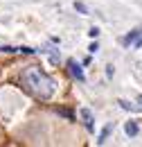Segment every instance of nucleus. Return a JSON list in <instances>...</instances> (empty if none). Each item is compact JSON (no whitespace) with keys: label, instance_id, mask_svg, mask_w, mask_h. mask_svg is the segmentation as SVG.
Segmentation results:
<instances>
[{"label":"nucleus","instance_id":"3","mask_svg":"<svg viewBox=\"0 0 142 147\" xmlns=\"http://www.w3.org/2000/svg\"><path fill=\"white\" fill-rule=\"evenodd\" d=\"M79 115H81V120H84V125L88 131H95V120H92V113L88 109H79Z\"/></svg>","mask_w":142,"mask_h":147},{"label":"nucleus","instance_id":"6","mask_svg":"<svg viewBox=\"0 0 142 147\" xmlns=\"http://www.w3.org/2000/svg\"><path fill=\"white\" fill-rule=\"evenodd\" d=\"M117 104H120L124 111H142L140 107H135V104H131V102H126V100H117Z\"/></svg>","mask_w":142,"mask_h":147},{"label":"nucleus","instance_id":"4","mask_svg":"<svg viewBox=\"0 0 142 147\" xmlns=\"http://www.w3.org/2000/svg\"><path fill=\"white\" fill-rule=\"evenodd\" d=\"M140 34H142V30L140 27H135V30H131L126 36H122V45H133L138 38H140Z\"/></svg>","mask_w":142,"mask_h":147},{"label":"nucleus","instance_id":"5","mask_svg":"<svg viewBox=\"0 0 142 147\" xmlns=\"http://www.w3.org/2000/svg\"><path fill=\"white\" fill-rule=\"evenodd\" d=\"M124 131H126V136L135 138V136H138V131H140V127H138V122H135V120H129V122L124 125Z\"/></svg>","mask_w":142,"mask_h":147},{"label":"nucleus","instance_id":"2","mask_svg":"<svg viewBox=\"0 0 142 147\" xmlns=\"http://www.w3.org/2000/svg\"><path fill=\"white\" fill-rule=\"evenodd\" d=\"M68 68H70V75L77 79V82H84V79H86V75H84L81 66H79L77 61H68Z\"/></svg>","mask_w":142,"mask_h":147},{"label":"nucleus","instance_id":"7","mask_svg":"<svg viewBox=\"0 0 142 147\" xmlns=\"http://www.w3.org/2000/svg\"><path fill=\"white\" fill-rule=\"evenodd\" d=\"M111 131H113V125H106V127H104V131L99 134V140H97L99 145H104V143H106V138H108V134H111Z\"/></svg>","mask_w":142,"mask_h":147},{"label":"nucleus","instance_id":"1","mask_svg":"<svg viewBox=\"0 0 142 147\" xmlns=\"http://www.w3.org/2000/svg\"><path fill=\"white\" fill-rule=\"evenodd\" d=\"M20 84L25 86V91H29L38 100H50L54 93H56L54 77H50L41 66H27V68H23Z\"/></svg>","mask_w":142,"mask_h":147},{"label":"nucleus","instance_id":"9","mask_svg":"<svg viewBox=\"0 0 142 147\" xmlns=\"http://www.w3.org/2000/svg\"><path fill=\"white\" fill-rule=\"evenodd\" d=\"M74 9H77L79 14H88V7H86L84 2H74Z\"/></svg>","mask_w":142,"mask_h":147},{"label":"nucleus","instance_id":"10","mask_svg":"<svg viewBox=\"0 0 142 147\" xmlns=\"http://www.w3.org/2000/svg\"><path fill=\"white\" fill-rule=\"evenodd\" d=\"M88 36L90 38H97V36H99V30H97V27H90V30H88Z\"/></svg>","mask_w":142,"mask_h":147},{"label":"nucleus","instance_id":"12","mask_svg":"<svg viewBox=\"0 0 142 147\" xmlns=\"http://www.w3.org/2000/svg\"><path fill=\"white\" fill-rule=\"evenodd\" d=\"M138 107L142 109V95H138Z\"/></svg>","mask_w":142,"mask_h":147},{"label":"nucleus","instance_id":"8","mask_svg":"<svg viewBox=\"0 0 142 147\" xmlns=\"http://www.w3.org/2000/svg\"><path fill=\"white\" fill-rule=\"evenodd\" d=\"M0 52H7V55H14V52H18V48H14V45H0Z\"/></svg>","mask_w":142,"mask_h":147},{"label":"nucleus","instance_id":"11","mask_svg":"<svg viewBox=\"0 0 142 147\" xmlns=\"http://www.w3.org/2000/svg\"><path fill=\"white\" fill-rule=\"evenodd\" d=\"M133 48H142V34H140V38H138V41L133 43Z\"/></svg>","mask_w":142,"mask_h":147}]
</instances>
